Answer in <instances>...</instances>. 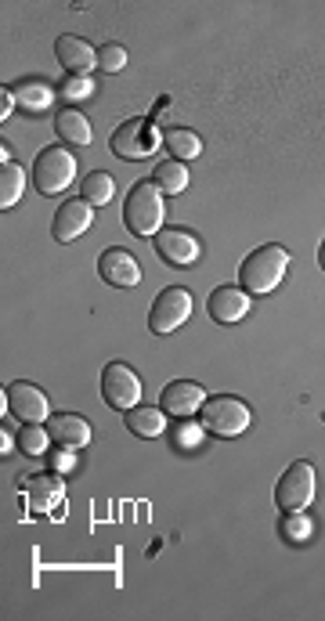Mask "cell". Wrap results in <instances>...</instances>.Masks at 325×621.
<instances>
[{
	"label": "cell",
	"mask_w": 325,
	"mask_h": 621,
	"mask_svg": "<svg viewBox=\"0 0 325 621\" xmlns=\"http://www.w3.org/2000/svg\"><path fill=\"white\" fill-rule=\"evenodd\" d=\"M163 217H167V206H163V192L156 188V181H138L130 188L123 203V224L130 232L138 239H152L163 232Z\"/></svg>",
	"instance_id": "1"
},
{
	"label": "cell",
	"mask_w": 325,
	"mask_h": 621,
	"mask_svg": "<svg viewBox=\"0 0 325 621\" xmlns=\"http://www.w3.org/2000/svg\"><path fill=\"white\" fill-rule=\"evenodd\" d=\"M289 268V253L282 246H260L239 264V286L246 293H271L279 289L282 275Z\"/></svg>",
	"instance_id": "2"
},
{
	"label": "cell",
	"mask_w": 325,
	"mask_h": 621,
	"mask_svg": "<svg viewBox=\"0 0 325 621\" xmlns=\"http://www.w3.org/2000/svg\"><path fill=\"white\" fill-rule=\"evenodd\" d=\"M203 430L214 437H239L250 430V408H246V401L232 398V394H217V398H206L203 401Z\"/></svg>",
	"instance_id": "3"
},
{
	"label": "cell",
	"mask_w": 325,
	"mask_h": 621,
	"mask_svg": "<svg viewBox=\"0 0 325 621\" xmlns=\"http://www.w3.org/2000/svg\"><path fill=\"white\" fill-rule=\"evenodd\" d=\"M73 177H76V159L73 152H65V145H51L33 163V185H37L40 195H62L65 188L73 185Z\"/></svg>",
	"instance_id": "4"
},
{
	"label": "cell",
	"mask_w": 325,
	"mask_h": 621,
	"mask_svg": "<svg viewBox=\"0 0 325 621\" xmlns=\"http://www.w3.org/2000/svg\"><path fill=\"white\" fill-rule=\"evenodd\" d=\"M315 499V466L293 463L275 484V506L282 513H304Z\"/></svg>",
	"instance_id": "5"
},
{
	"label": "cell",
	"mask_w": 325,
	"mask_h": 621,
	"mask_svg": "<svg viewBox=\"0 0 325 621\" xmlns=\"http://www.w3.org/2000/svg\"><path fill=\"white\" fill-rule=\"evenodd\" d=\"M159 145H163V134L145 116H134V120L120 123L116 134H112V152L120 159H149Z\"/></svg>",
	"instance_id": "6"
},
{
	"label": "cell",
	"mask_w": 325,
	"mask_h": 621,
	"mask_svg": "<svg viewBox=\"0 0 325 621\" xmlns=\"http://www.w3.org/2000/svg\"><path fill=\"white\" fill-rule=\"evenodd\" d=\"M188 315H192V293L181 286H167L149 307V329L156 336H167L174 329H181L188 322Z\"/></svg>",
	"instance_id": "7"
},
{
	"label": "cell",
	"mask_w": 325,
	"mask_h": 621,
	"mask_svg": "<svg viewBox=\"0 0 325 621\" xmlns=\"http://www.w3.org/2000/svg\"><path fill=\"white\" fill-rule=\"evenodd\" d=\"M4 412H11L19 423H33V427H40V423L51 419L47 394L37 387V383H22V380L4 387Z\"/></svg>",
	"instance_id": "8"
},
{
	"label": "cell",
	"mask_w": 325,
	"mask_h": 621,
	"mask_svg": "<svg viewBox=\"0 0 325 621\" xmlns=\"http://www.w3.org/2000/svg\"><path fill=\"white\" fill-rule=\"evenodd\" d=\"M102 398H105V405L116 408V412H130V408L138 405V398H141L138 372L130 369V365H123V362L105 365V372H102Z\"/></svg>",
	"instance_id": "9"
},
{
	"label": "cell",
	"mask_w": 325,
	"mask_h": 621,
	"mask_svg": "<svg viewBox=\"0 0 325 621\" xmlns=\"http://www.w3.org/2000/svg\"><path fill=\"white\" fill-rule=\"evenodd\" d=\"M98 275H102V282H109V286L130 289L141 282V264L134 260L130 250L112 246V250H105L102 257H98Z\"/></svg>",
	"instance_id": "10"
},
{
	"label": "cell",
	"mask_w": 325,
	"mask_h": 621,
	"mask_svg": "<svg viewBox=\"0 0 325 621\" xmlns=\"http://www.w3.org/2000/svg\"><path fill=\"white\" fill-rule=\"evenodd\" d=\"M91 224H94V210L87 199H65V203L58 206L51 235H55V242H73V239H80Z\"/></svg>",
	"instance_id": "11"
},
{
	"label": "cell",
	"mask_w": 325,
	"mask_h": 621,
	"mask_svg": "<svg viewBox=\"0 0 325 621\" xmlns=\"http://www.w3.org/2000/svg\"><path fill=\"white\" fill-rule=\"evenodd\" d=\"M156 253L167 260L170 268H192L199 260V239L181 232V228H163L156 235Z\"/></svg>",
	"instance_id": "12"
},
{
	"label": "cell",
	"mask_w": 325,
	"mask_h": 621,
	"mask_svg": "<svg viewBox=\"0 0 325 621\" xmlns=\"http://www.w3.org/2000/svg\"><path fill=\"white\" fill-rule=\"evenodd\" d=\"M206 311L210 318L221 325H235L242 318L250 315V297H246V289L242 286H217L206 300Z\"/></svg>",
	"instance_id": "13"
},
{
	"label": "cell",
	"mask_w": 325,
	"mask_h": 621,
	"mask_svg": "<svg viewBox=\"0 0 325 621\" xmlns=\"http://www.w3.org/2000/svg\"><path fill=\"white\" fill-rule=\"evenodd\" d=\"M26 495H29V506H33L37 513H55L65 502V477L55 470L40 473V477H29Z\"/></svg>",
	"instance_id": "14"
},
{
	"label": "cell",
	"mask_w": 325,
	"mask_h": 621,
	"mask_svg": "<svg viewBox=\"0 0 325 621\" xmlns=\"http://www.w3.org/2000/svg\"><path fill=\"white\" fill-rule=\"evenodd\" d=\"M203 401H206V390L192 380H174V383H167V390H163V412H170V416H177V419L199 412Z\"/></svg>",
	"instance_id": "15"
},
{
	"label": "cell",
	"mask_w": 325,
	"mask_h": 621,
	"mask_svg": "<svg viewBox=\"0 0 325 621\" xmlns=\"http://www.w3.org/2000/svg\"><path fill=\"white\" fill-rule=\"evenodd\" d=\"M55 55L62 62V69H69L73 76H87L94 69V62H98V51L80 37H58Z\"/></svg>",
	"instance_id": "16"
},
{
	"label": "cell",
	"mask_w": 325,
	"mask_h": 621,
	"mask_svg": "<svg viewBox=\"0 0 325 621\" xmlns=\"http://www.w3.org/2000/svg\"><path fill=\"white\" fill-rule=\"evenodd\" d=\"M47 434H51V441H58V448L91 445V423L84 416H51L47 419Z\"/></svg>",
	"instance_id": "17"
},
{
	"label": "cell",
	"mask_w": 325,
	"mask_h": 621,
	"mask_svg": "<svg viewBox=\"0 0 325 621\" xmlns=\"http://www.w3.org/2000/svg\"><path fill=\"white\" fill-rule=\"evenodd\" d=\"M127 427L134 437H159L167 430V419H163V408H152V405H134L127 412Z\"/></svg>",
	"instance_id": "18"
},
{
	"label": "cell",
	"mask_w": 325,
	"mask_h": 621,
	"mask_svg": "<svg viewBox=\"0 0 325 621\" xmlns=\"http://www.w3.org/2000/svg\"><path fill=\"white\" fill-rule=\"evenodd\" d=\"M11 94H15V102H19L22 112H29V116H40V112L51 109V102H55V91L47 84H33V80H26V84L11 87Z\"/></svg>",
	"instance_id": "19"
},
{
	"label": "cell",
	"mask_w": 325,
	"mask_h": 621,
	"mask_svg": "<svg viewBox=\"0 0 325 621\" xmlns=\"http://www.w3.org/2000/svg\"><path fill=\"white\" fill-rule=\"evenodd\" d=\"M58 138L73 141V145H91V120L80 109H62L55 116Z\"/></svg>",
	"instance_id": "20"
},
{
	"label": "cell",
	"mask_w": 325,
	"mask_h": 621,
	"mask_svg": "<svg viewBox=\"0 0 325 621\" xmlns=\"http://www.w3.org/2000/svg\"><path fill=\"white\" fill-rule=\"evenodd\" d=\"M163 145H167L170 152H174L177 163H188V159H195L199 152H203V141H199V134L188 127H174L163 134Z\"/></svg>",
	"instance_id": "21"
},
{
	"label": "cell",
	"mask_w": 325,
	"mask_h": 621,
	"mask_svg": "<svg viewBox=\"0 0 325 621\" xmlns=\"http://www.w3.org/2000/svg\"><path fill=\"white\" fill-rule=\"evenodd\" d=\"M156 188L163 195H181L188 188V167L185 163H177V159H167V163H159L156 167Z\"/></svg>",
	"instance_id": "22"
},
{
	"label": "cell",
	"mask_w": 325,
	"mask_h": 621,
	"mask_svg": "<svg viewBox=\"0 0 325 621\" xmlns=\"http://www.w3.org/2000/svg\"><path fill=\"white\" fill-rule=\"evenodd\" d=\"M22 188H26V174H22V167L15 163V159H8V163L0 167V206L8 210V206L19 203Z\"/></svg>",
	"instance_id": "23"
},
{
	"label": "cell",
	"mask_w": 325,
	"mask_h": 621,
	"mask_svg": "<svg viewBox=\"0 0 325 621\" xmlns=\"http://www.w3.org/2000/svg\"><path fill=\"white\" fill-rule=\"evenodd\" d=\"M80 195H84L91 206H105V203H112V195H116V181H112L109 174H102V170H94L84 181V188H80Z\"/></svg>",
	"instance_id": "24"
},
{
	"label": "cell",
	"mask_w": 325,
	"mask_h": 621,
	"mask_svg": "<svg viewBox=\"0 0 325 621\" xmlns=\"http://www.w3.org/2000/svg\"><path fill=\"white\" fill-rule=\"evenodd\" d=\"M311 535V520L304 513H282V538L286 542H304Z\"/></svg>",
	"instance_id": "25"
},
{
	"label": "cell",
	"mask_w": 325,
	"mask_h": 621,
	"mask_svg": "<svg viewBox=\"0 0 325 621\" xmlns=\"http://www.w3.org/2000/svg\"><path fill=\"white\" fill-rule=\"evenodd\" d=\"M47 430H40V427H33V423H26L22 427V434H19V448L26 455H44L47 452Z\"/></svg>",
	"instance_id": "26"
},
{
	"label": "cell",
	"mask_w": 325,
	"mask_h": 621,
	"mask_svg": "<svg viewBox=\"0 0 325 621\" xmlns=\"http://www.w3.org/2000/svg\"><path fill=\"white\" fill-rule=\"evenodd\" d=\"M91 91H94L91 76H69V80H62V87H58V94H62L65 102H84Z\"/></svg>",
	"instance_id": "27"
},
{
	"label": "cell",
	"mask_w": 325,
	"mask_h": 621,
	"mask_svg": "<svg viewBox=\"0 0 325 621\" xmlns=\"http://www.w3.org/2000/svg\"><path fill=\"white\" fill-rule=\"evenodd\" d=\"M123 65H127L123 44H105L102 51H98V69H102V73H120Z\"/></svg>",
	"instance_id": "28"
},
{
	"label": "cell",
	"mask_w": 325,
	"mask_h": 621,
	"mask_svg": "<svg viewBox=\"0 0 325 621\" xmlns=\"http://www.w3.org/2000/svg\"><path fill=\"white\" fill-rule=\"evenodd\" d=\"M199 441H203V423H181V427L174 430L177 448H195Z\"/></svg>",
	"instance_id": "29"
},
{
	"label": "cell",
	"mask_w": 325,
	"mask_h": 621,
	"mask_svg": "<svg viewBox=\"0 0 325 621\" xmlns=\"http://www.w3.org/2000/svg\"><path fill=\"white\" fill-rule=\"evenodd\" d=\"M73 466H76L73 448H58V452L51 455V470H55V473H69Z\"/></svg>",
	"instance_id": "30"
},
{
	"label": "cell",
	"mask_w": 325,
	"mask_h": 621,
	"mask_svg": "<svg viewBox=\"0 0 325 621\" xmlns=\"http://www.w3.org/2000/svg\"><path fill=\"white\" fill-rule=\"evenodd\" d=\"M0 105H4V109H0V116H4V120H8L11 112L19 109V102H15V94H11L8 87H4V91H0Z\"/></svg>",
	"instance_id": "31"
},
{
	"label": "cell",
	"mask_w": 325,
	"mask_h": 621,
	"mask_svg": "<svg viewBox=\"0 0 325 621\" xmlns=\"http://www.w3.org/2000/svg\"><path fill=\"white\" fill-rule=\"evenodd\" d=\"M11 445H15V441H11V437H8V434H0V452L8 455V452H11Z\"/></svg>",
	"instance_id": "32"
},
{
	"label": "cell",
	"mask_w": 325,
	"mask_h": 621,
	"mask_svg": "<svg viewBox=\"0 0 325 621\" xmlns=\"http://www.w3.org/2000/svg\"><path fill=\"white\" fill-rule=\"evenodd\" d=\"M318 264H322V271H325V242H322V250H318Z\"/></svg>",
	"instance_id": "33"
}]
</instances>
